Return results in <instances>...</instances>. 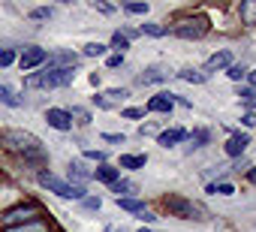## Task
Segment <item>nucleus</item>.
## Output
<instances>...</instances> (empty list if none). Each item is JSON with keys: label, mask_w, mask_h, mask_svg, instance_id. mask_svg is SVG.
Returning a JSON list of instances; mask_svg holds the SVG:
<instances>
[{"label": "nucleus", "mask_w": 256, "mask_h": 232, "mask_svg": "<svg viewBox=\"0 0 256 232\" xmlns=\"http://www.w3.org/2000/svg\"><path fill=\"white\" fill-rule=\"evenodd\" d=\"M118 178H120V169L112 166V163H100V166L94 169V181H100V184H106V187H112Z\"/></svg>", "instance_id": "f3484780"}, {"label": "nucleus", "mask_w": 256, "mask_h": 232, "mask_svg": "<svg viewBox=\"0 0 256 232\" xmlns=\"http://www.w3.org/2000/svg\"><path fill=\"white\" fill-rule=\"evenodd\" d=\"M247 84L256 90V70H250V72H247Z\"/></svg>", "instance_id": "8fccbe9b"}, {"label": "nucleus", "mask_w": 256, "mask_h": 232, "mask_svg": "<svg viewBox=\"0 0 256 232\" xmlns=\"http://www.w3.org/2000/svg\"><path fill=\"white\" fill-rule=\"evenodd\" d=\"M100 205H102L100 196H90V193H88V196L82 199V208H84V211H100Z\"/></svg>", "instance_id": "4c0bfd02"}, {"label": "nucleus", "mask_w": 256, "mask_h": 232, "mask_svg": "<svg viewBox=\"0 0 256 232\" xmlns=\"http://www.w3.org/2000/svg\"><path fill=\"white\" fill-rule=\"evenodd\" d=\"M247 72H250V70H247V64H232V66L226 70V76H229L232 82H238V84L247 78Z\"/></svg>", "instance_id": "7c9ffc66"}, {"label": "nucleus", "mask_w": 256, "mask_h": 232, "mask_svg": "<svg viewBox=\"0 0 256 232\" xmlns=\"http://www.w3.org/2000/svg\"><path fill=\"white\" fill-rule=\"evenodd\" d=\"M151 133H154V127H151V124H142V127H139V136H151Z\"/></svg>", "instance_id": "de8ad7c7"}, {"label": "nucleus", "mask_w": 256, "mask_h": 232, "mask_svg": "<svg viewBox=\"0 0 256 232\" xmlns=\"http://www.w3.org/2000/svg\"><path fill=\"white\" fill-rule=\"evenodd\" d=\"M139 232H160V229H151V226H142Z\"/></svg>", "instance_id": "864d4df0"}, {"label": "nucleus", "mask_w": 256, "mask_h": 232, "mask_svg": "<svg viewBox=\"0 0 256 232\" xmlns=\"http://www.w3.org/2000/svg\"><path fill=\"white\" fill-rule=\"evenodd\" d=\"M46 60H48V48H42V46H22V52H18V70L24 72V76H30V72H36V70H42L46 66Z\"/></svg>", "instance_id": "0eeeda50"}, {"label": "nucleus", "mask_w": 256, "mask_h": 232, "mask_svg": "<svg viewBox=\"0 0 256 232\" xmlns=\"http://www.w3.org/2000/svg\"><path fill=\"white\" fill-rule=\"evenodd\" d=\"M34 220H46V205L40 199H22L16 205H10L6 211H0V229H12V226H24Z\"/></svg>", "instance_id": "f03ea898"}, {"label": "nucleus", "mask_w": 256, "mask_h": 232, "mask_svg": "<svg viewBox=\"0 0 256 232\" xmlns=\"http://www.w3.org/2000/svg\"><path fill=\"white\" fill-rule=\"evenodd\" d=\"M0 106H6V108H24V94H18L12 84H0Z\"/></svg>", "instance_id": "dca6fc26"}, {"label": "nucleus", "mask_w": 256, "mask_h": 232, "mask_svg": "<svg viewBox=\"0 0 256 232\" xmlns=\"http://www.w3.org/2000/svg\"><path fill=\"white\" fill-rule=\"evenodd\" d=\"M88 82H90V84L96 88V84H100V72H90V76H88Z\"/></svg>", "instance_id": "3c124183"}, {"label": "nucleus", "mask_w": 256, "mask_h": 232, "mask_svg": "<svg viewBox=\"0 0 256 232\" xmlns=\"http://www.w3.org/2000/svg\"><path fill=\"white\" fill-rule=\"evenodd\" d=\"M232 172H250V160H247V157H238V160L232 163Z\"/></svg>", "instance_id": "79ce46f5"}, {"label": "nucleus", "mask_w": 256, "mask_h": 232, "mask_svg": "<svg viewBox=\"0 0 256 232\" xmlns=\"http://www.w3.org/2000/svg\"><path fill=\"white\" fill-rule=\"evenodd\" d=\"M235 96H241V100H244L247 106H256V102H253V100H256V90H253L250 84H238V90H235Z\"/></svg>", "instance_id": "c9c22d12"}, {"label": "nucleus", "mask_w": 256, "mask_h": 232, "mask_svg": "<svg viewBox=\"0 0 256 232\" xmlns=\"http://www.w3.org/2000/svg\"><path fill=\"white\" fill-rule=\"evenodd\" d=\"M120 34H124V36H126V40H130V42H133V40H136V36H142V30H136V28H124V30H120Z\"/></svg>", "instance_id": "a18cd8bd"}, {"label": "nucleus", "mask_w": 256, "mask_h": 232, "mask_svg": "<svg viewBox=\"0 0 256 232\" xmlns=\"http://www.w3.org/2000/svg\"><path fill=\"white\" fill-rule=\"evenodd\" d=\"M90 102H94L96 108H102V112H108V108H114V102H108V100H106L102 94H94V96H90Z\"/></svg>", "instance_id": "58836bf2"}, {"label": "nucleus", "mask_w": 256, "mask_h": 232, "mask_svg": "<svg viewBox=\"0 0 256 232\" xmlns=\"http://www.w3.org/2000/svg\"><path fill=\"white\" fill-rule=\"evenodd\" d=\"M102 96H106L108 102H118V100H126V96H130V88H108Z\"/></svg>", "instance_id": "f704fd0d"}, {"label": "nucleus", "mask_w": 256, "mask_h": 232, "mask_svg": "<svg viewBox=\"0 0 256 232\" xmlns=\"http://www.w3.org/2000/svg\"><path fill=\"white\" fill-rule=\"evenodd\" d=\"M232 64H235V60H232V52H229V48H220V52H214V54H211V58L205 60L202 72H205V76L211 78L214 72H226V70H229Z\"/></svg>", "instance_id": "9d476101"}, {"label": "nucleus", "mask_w": 256, "mask_h": 232, "mask_svg": "<svg viewBox=\"0 0 256 232\" xmlns=\"http://www.w3.org/2000/svg\"><path fill=\"white\" fill-rule=\"evenodd\" d=\"M42 118H46V124L52 127V130H58V133H72V114H70V108H60V106H48L46 112H42Z\"/></svg>", "instance_id": "6e6552de"}, {"label": "nucleus", "mask_w": 256, "mask_h": 232, "mask_svg": "<svg viewBox=\"0 0 256 232\" xmlns=\"http://www.w3.org/2000/svg\"><path fill=\"white\" fill-rule=\"evenodd\" d=\"M247 181H250V184H256V166H250V172H247Z\"/></svg>", "instance_id": "603ef678"}, {"label": "nucleus", "mask_w": 256, "mask_h": 232, "mask_svg": "<svg viewBox=\"0 0 256 232\" xmlns=\"http://www.w3.org/2000/svg\"><path fill=\"white\" fill-rule=\"evenodd\" d=\"M18 64V48H10V46H0V70H10Z\"/></svg>", "instance_id": "393cba45"}, {"label": "nucleus", "mask_w": 256, "mask_h": 232, "mask_svg": "<svg viewBox=\"0 0 256 232\" xmlns=\"http://www.w3.org/2000/svg\"><path fill=\"white\" fill-rule=\"evenodd\" d=\"M172 100H175L178 106H184V108H193V102H190L187 96H181V94H172Z\"/></svg>", "instance_id": "49530a36"}, {"label": "nucleus", "mask_w": 256, "mask_h": 232, "mask_svg": "<svg viewBox=\"0 0 256 232\" xmlns=\"http://www.w3.org/2000/svg\"><path fill=\"white\" fill-rule=\"evenodd\" d=\"M102 142H108V145H124L126 136H124V133H102Z\"/></svg>", "instance_id": "ea45409f"}, {"label": "nucleus", "mask_w": 256, "mask_h": 232, "mask_svg": "<svg viewBox=\"0 0 256 232\" xmlns=\"http://www.w3.org/2000/svg\"><path fill=\"white\" fill-rule=\"evenodd\" d=\"M241 124L244 127H256V112H244L241 114Z\"/></svg>", "instance_id": "37998d69"}, {"label": "nucleus", "mask_w": 256, "mask_h": 232, "mask_svg": "<svg viewBox=\"0 0 256 232\" xmlns=\"http://www.w3.org/2000/svg\"><path fill=\"white\" fill-rule=\"evenodd\" d=\"M190 139V130H184V127H169V130H163L160 136H157V145L160 148H175V145H181V142H187Z\"/></svg>", "instance_id": "4468645a"}, {"label": "nucleus", "mask_w": 256, "mask_h": 232, "mask_svg": "<svg viewBox=\"0 0 256 232\" xmlns=\"http://www.w3.org/2000/svg\"><path fill=\"white\" fill-rule=\"evenodd\" d=\"M190 145H187V154H193V151H199V148H205V145H211V130L208 127H196L193 133H190V139H187Z\"/></svg>", "instance_id": "6ab92c4d"}, {"label": "nucleus", "mask_w": 256, "mask_h": 232, "mask_svg": "<svg viewBox=\"0 0 256 232\" xmlns=\"http://www.w3.org/2000/svg\"><path fill=\"white\" fill-rule=\"evenodd\" d=\"M0 148L6 154H12V157H18L24 166H34L36 172H42L48 166V160H52L42 139L36 133L24 130V127H4L0 130Z\"/></svg>", "instance_id": "f257e3e1"}, {"label": "nucleus", "mask_w": 256, "mask_h": 232, "mask_svg": "<svg viewBox=\"0 0 256 232\" xmlns=\"http://www.w3.org/2000/svg\"><path fill=\"white\" fill-rule=\"evenodd\" d=\"M78 60H82L78 52H72V48H54V52H48L46 66H48V70H76Z\"/></svg>", "instance_id": "1a4fd4ad"}, {"label": "nucleus", "mask_w": 256, "mask_h": 232, "mask_svg": "<svg viewBox=\"0 0 256 232\" xmlns=\"http://www.w3.org/2000/svg\"><path fill=\"white\" fill-rule=\"evenodd\" d=\"M139 220H142V223H154V220H157V217H154V214H151V211H145V214H139Z\"/></svg>", "instance_id": "09e8293b"}, {"label": "nucleus", "mask_w": 256, "mask_h": 232, "mask_svg": "<svg viewBox=\"0 0 256 232\" xmlns=\"http://www.w3.org/2000/svg\"><path fill=\"white\" fill-rule=\"evenodd\" d=\"M118 232H126V229H118Z\"/></svg>", "instance_id": "5fc2aeb1"}, {"label": "nucleus", "mask_w": 256, "mask_h": 232, "mask_svg": "<svg viewBox=\"0 0 256 232\" xmlns=\"http://www.w3.org/2000/svg\"><path fill=\"white\" fill-rule=\"evenodd\" d=\"M70 114H72V124H78V127H88V124H90V112L82 108V106H72Z\"/></svg>", "instance_id": "c756f323"}, {"label": "nucleus", "mask_w": 256, "mask_h": 232, "mask_svg": "<svg viewBox=\"0 0 256 232\" xmlns=\"http://www.w3.org/2000/svg\"><path fill=\"white\" fill-rule=\"evenodd\" d=\"M76 82V70H36L30 76H24V88L28 90H60V88H70Z\"/></svg>", "instance_id": "7ed1b4c3"}, {"label": "nucleus", "mask_w": 256, "mask_h": 232, "mask_svg": "<svg viewBox=\"0 0 256 232\" xmlns=\"http://www.w3.org/2000/svg\"><path fill=\"white\" fill-rule=\"evenodd\" d=\"M118 208L126 211V214H145V211H148V205H145L142 199H136V196H133V199H118Z\"/></svg>", "instance_id": "b1692460"}, {"label": "nucleus", "mask_w": 256, "mask_h": 232, "mask_svg": "<svg viewBox=\"0 0 256 232\" xmlns=\"http://www.w3.org/2000/svg\"><path fill=\"white\" fill-rule=\"evenodd\" d=\"M181 82H187V84H205L208 82V76L202 72V70H193V66H184V70H178L175 72Z\"/></svg>", "instance_id": "412c9836"}, {"label": "nucleus", "mask_w": 256, "mask_h": 232, "mask_svg": "<svg viewBox=\"0 0 256 232\" xmlns=\"http://www.w3.org/2000/svg\"><path fill=\"white\" fill-rule=\"evenodd\" d=\"M163 208H166L172 217H178V220H202V217H199V214H202V208H199L193 199L178 196V193L163 196Z\"/></svg>", "instance_id": "39448f33"}, {"label": "nucleus", "mask_w": 256, "mask_h": 232, "mask_svg": "<svg viewBox=\"0 0 256 232\" xmlns=\"http://www.w3.org/2000/svg\"><path fill=\"white\" fill-rule=\"evenodd\" d=\"M106 66H108V70H120V66H124V54H108V58H106Z\"/></svg>", "instance_id": "a19ab883"}, {"label": "nucleus", "mask_w": 256, "mask_h": 232, "mask_svg": "<svg viewBox=\"0 0 256 232\" xmlns=\"http://www.w3.org/2000/svg\"><path fill=\"white\" fill-rule=\"evenodd\" d=\"M120 118H126V121H139V118H145V108H139V106H126V108L120 112Z\"/></svg>", "instance_id": "e433bc0d"}, {"label": "nucleus", "mask_w": 256, "mask_h": 232, "mask_svg": "<svg viewBox=\"0 0 256 232\" xmlns=\"http://www.w3.org/2000/svg\"><path fill=\"white\" fill-rule=\"evenodd\" d=\"M66 181L78 184V187H88V181H94V169H88L84 160H70L66 163Z\"/></svg>", "instance_id": "9b49d317"}, {"label": "nucleus", "mask_w": 256, "mask_h": 232, "mask_svg": "<svg viewBox=\"0 0 256 232\" xmlns=\"http://www.w3.org/2000/svg\"><path fill=\"white\" fill-rule=\"evenodd\" d=\"M28 18L30 22H48V18H54V6H34V10H28Z\"/></svg>", "instance_id": "cd10ccee"}, {"label": "nucleus", "mask_w": 256, "mask_h": 232, "mask_svg": "<svg viewBox=\"0 0 256 232\" xmlns=\"http://www.w3.org/2000/svg\"><path fill=\"white\" fill-rule=\"evenodd\" d=\"M82 157H84V160H94V163L100 166V163H106V157H108V154H106L102 148H84V151H82Z\"/></svg>", "instance_id": "473e14b6"}, {"label": "nucleus", "mask_w": 256, "mask_h": 232, "mask_svg": "<svg viewBox=\"0 0 256 232\" xmlns=\"http://www.w3.org/2000/svg\"><path fill=\"white\" fill-rule=\"evenodd\" d=\"M211 30V22L205 16H193V18H181L172 24V34L178 40H202L205 34Z\"/></svg>", "instance_id": "423d86ee"}, {"label": "nucleus", "mask_w": 256, "mask_h": 232, "mask_svg": "<svg viewBox=\"0 0 256 232\" xmlns=\"http://www.w3.org/2000/svg\"><path fill=\"white\" fill-rule=\"evenodd\" d=\"M247 145H250V136L247 133H232L229 139H226V145H223V151L232 157V160H238V157H244V151H247Z\"/></svg>", "instance_id": "2eb2a0df"}, {"label": "nucleus", "mask_w": 256, "mask_h": 232, "mask_svg": "<svg viewBox=\"0 0 256 232\" xmlns=\"http://www.w3.org/2000/svg\"><path fill=\"white\" fill-rule=\"evenodd\" d=\"M145 163H148V154H120L118 169H145Z\"/></svg>", "instance_id": "4be33fe9"}, {"label": "nucleus", "mask_w": 256, "mask_h": 232, "mask_svg": "<svg viewBox=\"0 0 256 232\" xmlns=\"http://www.w3.org/2000/svg\"><path fill=\"white\" fill-rule=\"evenodd\" d=\"M238 16H241V24L256 28V0H244V4L238 6Z\"/></svg>", "instance_id": "5701e85b"}, {"label": "nucleus", "mask_w": 256, "mask_h": 232, "mask_svg": "<svg viewBox=\"0 0 256 232\" xmlns=\"http://www.w3.org/2000/svg\"><path fill=\"white\" fill-rule=\"evenodd\" d=\"M0 232H52V220H34V223H24V226H12V229H0Z\"/></svg>", "instance_id": "aec40b11"}, {"label": "nucleus", "mask_w": 256, "mask_h": 232, "mask_svg": "<svg viewBox=\"0 0 256 232\" xmlns=\"http://www.w3.org/2000/svg\"><path fill=\"white\" fill-rule=\"evenodd\" d=\"M94 10H96V12H102V16H112V12H114V6H112V4H94Z\"/></svg>", "instance_id": "c03bdc74"}, {"label": "nucleus", "mask_w": 256, "mask_h": 232, "mask_svg": "<svg viewBox=\"0 0 256 232\" xmlns=\"http://www.w3.org/2000/svg\"><path fill=\"white\" fill-rule=\"evenodd\" d=\"M120 10L126 12V16H148V4H120Z\"/></svg>", "instance_id": "72a5a7b5"}, {"label": "nucleus", "mask_w": 256, "mask_h": 232, "mask_svg": "<svg viewBox=\"0 0 256 232\" xmlns=\"http://www.w3.org/2000/svg\"><path fill=\"white\" fill-rule=\"evenodd\" d=\"M108 48H114V54H124L126 48H130V40H126L120 30H114V34H112V40H108Z\"/></svg>", "instance_id": "c85d7f7f"}, {"label": "nucleus", "mask_w": 256, "mask_h": 232, "mask_svg": "<svg viewBox=\"0 0 256 232\" xmlns=\"http://www.w3.org/2000/svg\"><path fill=\"white\" fill-rule=\"evenodd\" d=\"M172 108H175L172 90H160V94H154V96L145 102V112H157V114H172Z\"/></svg>", "instance_id": "ddd939ff"}, {"label": "nucleus", "mask_w": 256, "mask_h": 232, "mask_svg": "<svg viewBox=\"0 0 256 232\" xmlns=\"http://www.w3.org/2000/svg\"><path fill=\"white\" fill-rule=\"evenodd\" d=\"M205 190H208V193H214V196H232V193H235V187H232L229 181H217V184H208Z\"/></svg>", "instance_id": "2f4dec72"}, {"label": "nucleus", "mask_w": 256, "mask_h": 232, "mask_svg": "<svg viewBox=\"0 0 256 232\" xmlns=\"http://www.w3.org/2000/svg\"><path fill=\"white\" fill-rule=\"evenodd\" d=\"M169 66H163V64H151V66H145L142 72H139V84L145 88V84H160V82H169Z\"/></svg>", "instance_id": "f8f14e48"}, {"label": "nucleus", "mask_w": 256, "mask_h": 232, "mask_svg": "<svg viewBox=\"0 0 256 232\" xmlns=\"http://www.w3.org/2000/svg\"><path fill=\"white\" fill-rule=\"evenodd\" d=\"M108 54V42H88L82 48V58H106Z\"/></svg>", "instance_id": "bb28decb"}, {"label": "nucleus", "mask_w": 256, "mask_h": 232, "mask_svg": "<svg viewBox=\"0 0 256 232\" xmlns=\"http://www.w3.org/2000/svg\"><path fill=\"white\" fill-rule=\"evenodd\" d=\"M36 184H40L42 190H48V193H54V196H60V199H66V202H82V199L88 196V187H78V184H70L66 178H60V175H54L52 169H42V172H36Z\"/></svg>", "instance_id": "20e7f679"}, {"label": "nucleus", "mask_w": 256, "mask_h": 232, "mask_svg": "<svg viewBox=\"0 0 256 232\" xmlns=\"http://www.w3.org/2000/svg\"><path fill=\"white\" fill-rule=\"evenodd\" d=\"M108 190H112L118 199H133V196L139 193V184H136V181H130V178H118Z\"/></svg>", "instance_id": "a211bd4d"}, {"label": "nucleus", "mask_w": 256, "mask_h": 232, "mask_svg": "<svg viewBox=\"0 0 256 232\" xmlns=\"http://www.w3.org/2000/svg\"><path fill=\"white\" fill-rule=\"evenodd\" d=\"M139 30H142V36H154V40H160V36L169 34V28H166V24H157V22H145Z\"/></svg>", "instance_id": "a878e982"}]
</instances>
